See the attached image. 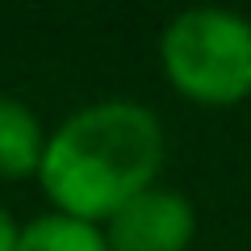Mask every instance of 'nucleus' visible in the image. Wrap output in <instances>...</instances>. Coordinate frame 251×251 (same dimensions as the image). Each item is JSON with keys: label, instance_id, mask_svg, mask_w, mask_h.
Segmentation results:
<instances>
[{"label": "nucleus", "instance_id": "1", "mask_svg": "<svg viewBox=\"0 0 251 251\" xmlns=\"http://www.w3.org/2000/svg\"><path fill=\"white\" fill-rule=\"evenodd\" d=\"M168 134L151 105L109 97L75 109L46 134L38 184L54 214L105 226L126 201L159 184Z\"/></svg>", "mask_w": 251, "mask_h": 251}, {"label": "nucleus", "instance_id": "5", "mask_svg": "<svg viewBox=\"0 0 251 251\" xmlns=\"http://www.w3.org/2000/svg\"><path fill=\"white\" fill-rule=\"evenodd\" d=\"M13 251H109L105 230L67 214H38L21 226Z\"/></svg>", "mask_w": 251, "mask_h": 251}, {"label": "nucleus", "instance_id": "6", "mask_svg": "<svg viewBox=\"0 0 251 251\" xmlns=\"http://www.w3.org/2000/svg\"><path fill=\"white\" fill-rule=\"evenodd\" d=\"M17 234H21L17 218H13L9 209L0 205V251H13V247H17Z\"/></svg>", "mask_w": 251, "mask_h": 251}, {"label": "nucleus", "instance_id": "3", "mask_svg": "<svg viewBox=\"0 0 251 251\" xmlns=\"http://www.w3.org/2000/svg\"><path fill=\"white\" fill-rule=\"evenodd\" d=\"M100 230L109 251H188L197 239V209L180 188L155 184L126 201Z\"/></svg>", "mask_w": 251, "mask_h": 251}, {"label": "nucleus", "instance_id": "4", "mask_svg": "<svg viewBox=\"0 0 251 251\" xmlns=\"http://www.w3.org/2000/svg\"><path fill=\"white\" fill-rule=\"evenodd\" d=\"M42 117L17 97L0 92V180H29L38 176V163L46 151Z\"/></svg>", "mask_w": 251, "mask_h": 251}, {"label": "nucleus", "instance_id": "2", "mask_svg": "<svg viewBox=\"0 0 251 251\" xmlns=\"http://www.w3.org/2000/svg\"><path fill=\"white\" fill-rule=\"evenodd\" d=\"M163 80L201 109L251 97V21L230 9H184L159 34Z\"/></svg>", "mask_w": 251, "mask_h": 251}]
</instances>
